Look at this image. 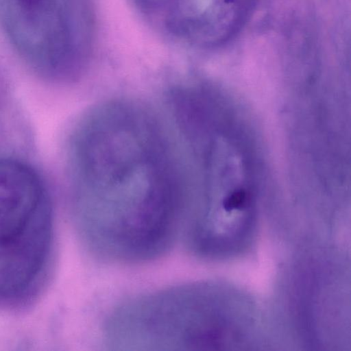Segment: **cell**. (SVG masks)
Masks as SVG:
<instances>
[{
    "mask_svg": "<svg viewBox=\"0 0 351 351\" xmlns=\"http://www.w3.org/2000/svg\"><path fill=\"white\" fill-rule=\"evenodd\" d=\"M53 215L42 178L0 157V305L25 304L43 287L53 254Z\"/></svg>",
    "mask_w": 351,
    "mask_h": 351,
    "instance_id": "1",
    "label": "cell"
},
{
    "mask_svg": "<svg viewBox=\"0 0 351 351\" xmlns=\"http://www.w3.org/2000/svg\"><path fill=\"white\" fill-rule=\"evenodd\" d=\"M88 0H0V27L23 62L53 82L77 80L90 55Z\"/></svg>",
    "mask_w": 351,
    "mask_h": 351,
    "instance_id": "2",
    "label": "cell"
},
{
    "mask_svg": "<svg viewBox=\"0 0 351 351\" xmlns=\"http://www.w3.org/2000/svg\"><path fill=\"white\" fill-rule=\"evenodd\" d=\"M255 0H169L170 27L195 43H225L243 26Z\"/></svg>",
    "mask_w": 351,
    "mask_h": 351,
    "instance_id": "3",
    "label": "cell"
},
{
    "mask_svg": "<svg viewBox=\"0 0 351 351\" xmlns=\"http://www.w3.org/2000/svg\"><path fill=\"white\" fill-rule=\"evenodd\" d=\"M144 6L151 8L160 5L167 3L169 0H138Z\"/></svg>",
    "mask_w": 351,
    "mask_h": 351,
    "instance_id": "4",
    "label": "cell"
}]
</instances>
